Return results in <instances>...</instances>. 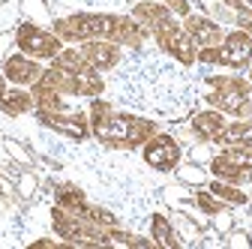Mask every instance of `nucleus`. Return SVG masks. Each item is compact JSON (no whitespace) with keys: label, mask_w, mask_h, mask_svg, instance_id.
Listing matches in <instances>:
<instances>
[{"label":"nucleus","mask_w":252,"mask_h":249,"mask_svg":"<svg viewBox=\"0 0 252 249\" xmlns=\"http://www.w3.org/2000/svg\"><path fill=\"white\" fill-rule=\"evenodd\" d=\"M117 24L120 21L105 18V15H81L72 21H63L60 30L66 36H102V33H117Z\"/></svg>","instance_id":"nucleus-1"},{"label":"nucleus","mask_w":252,"mask_h":249,"mask_svg":"<svg viewBox=\"0 0 252 249\" xmlns=\"http://www.w3.org/2000/svg\"><path fill=\"white\" fill-rule=\"evenodd\" d=\"M18 45H21L27 54H39V57H51V54H57V48H60L54 36L42 33V30L33 27V24H21V27H18Z\"/></svg>","instance_id":"nucleus-2"},{"label":"nucleus","mask_w":252,"mask_h":249,"mask_svg":"<svg viewBox=\"0 0 252 249\" xmlns=\"http://www.w3.org/2000/svg\"><path fill=\"white\" fill-rule=\"evenodd\" d=\"M249 54H252V42H249V36H243V33H231L228 39H225V48L219 51V54H213V51H204L201 57L204 60H222V63H231V66H240V63H246L249 60Z\"/></svg>","instance_id":"nucleus-3"},{"label":"nucleus","mask_w":252,"mask_h":249,"mask_svg":"<svg viewBox=\"0 0 252 249\" xmlns=\"http://www.w3.org/2000/svg\"><path fill=\"white\" fill-rule=\"evenodd\" d=\"M177 156H180V150H177V144H174L171 138H156V141L147 144V150H144V159H147L153 168H171V165L177 162Z\"/></svg>","instance_id":"nucleus-4"},{"label":"nucleus","mask_w":252,"mask_h":249,"mask_svg":"<svg viewBox=\"0 0 252 249\" xmlns=\"http://www.w3.org/2000/svg\"><path fill=\"white\" fill-rule=\"evenodd\" d=\"M81 54L90 60L93 66H99V69H108L114 60H117V51H114L111 45H102V42H87Z\"/></svg>","instance_id":"nucleus-5"},{"label":"nucleus","mask_w":252,"mask_h":249,"mask_svg":"<svg viewBox=\"0 0 252 249\" xmlns=\"http://www.w3.org/2000/svg\"><path fill=\"white\" fill-rule=\"evenodd\" d=\"M36 72H39V69L30 63V60H24V57H12L9 63H6V75H9L12 81H33Z\"/></svg>","instance_id":"nucleus-6"},{"label":"nucleus","mask_w":252,"mask_h":249,"mask_svg":"<svg viewBox=\"0 0 252 249\" xmlns=\"http://www.w3.org/2000/svg\"><path fill=\"white\" fill-rule=\"evenodd\" d=\"M222 126H225V120L219 117V114H198V117H195V129H198L201 135H207V138L219 135V132H222Z\"/></svg>","instance_id":"nucleus-7"},{"label":"nucleus","mask_w":252,"mask_h":249,"mask_svg":"<svg viewBox=\"0 0 252 249\" xmlns=\"http://www.w3.org/2000/svg\"><path fill=\"white\" fill-rule=\"evenodd\" d=\"M189 27H192V33L198 36V42H201V45H207V42H213V39L219 36L216 24H210V21H201V18H192V21H189Z\"/></svg>","instance_id":"nucleus-8"},{"label":"nucleus","mask_w":252,"mask_h":249,"mask_svg":"<svg viewBox=\"0 0 252 249\" xmlns=\"http://www.w3.org/2000/svg\"><path fill=\"white\" fill-rule=\"evenodd\" d=\"M42 120L48 123V126H54V129H60V132H69V135H75V138H81V135H84V126H81V123L60 120V117H51V114H42Z\"/></svg>","instance_id":"nucleus-9"},{"label":"nucleus","mask_w":252,"mask_h":249,"mask_svg":"<svg viewBox=\"0 0 252 249\" xmlns=\"http://www.w3.org/2000/svg\"><path fill=\"white\" fill-rule=\"evenodd\" d=\"M153 234H156V240H159L162 246H174L177 243L171 237V228H168V222L162 219V216H153Z\"/></svg>","instance_id":"nucleus-10"},{"label":"nucleus","mask_w":252,"mask_h":249,"mask_svg":"<svg viewBox=\"0 0 252 249\" xmlns=\"http://www.w3.org/2000/svg\"><path fill=\"white\" fill-rule=\"evenodd\" d=\"M0 102H3L9 111H24L30 105V99L24 96V93H3V99H0Z\"/></svg>","instance_id":"nucleus-11"},{"label":"nucleus","mask_w":252,"mask_h":249,"mask_svg":"<svg viewBox=\"0 0 252 249\" xmlns=\"http://www.w3.org/2000/svg\"><path fill=\"white\" fill-rule=\"evenodd\" d=\"M225 141H237V144L252 147V126H237V129H231V132L225 135Z\"/></svg>","instance_id":"nucleus-12"},{"label":"nucleus","mask_w":252,"mask_h":249,"mask_svg":"<svg viewBox=\"0 0 252 249\" xmlns=\"http://www.w3.org/2000/svg\"><path fill=\"white\" fill-rule=\"evenodd\" d=\"M213 192L219 198H225V201H234V204H243V195L237 189H231V186H222V183H213Z\"/></svg>","instance_id":"nucleus-13"},{"label":"nucleus","mask_w":252,"mask_h":249,"mask_svg":"<svg viewBox=\"0 0 252 249\" xmlns=\"http://www.w3.org/2000/svg\"><path fill=\"white\" fill-rule=\"evenodd\" d=\"M180 177H186V180H204L201 171H180Z\"/></svg>","instance_id":"nucleus-14"},{"label":"nucleus","mask_w":252,"mask_h":249,"mask_svg":"<svg viewBox=\"0 0 252 249\" xmlns=\"http://www.w3.org/2000/svg\"><path fill=\"white\" fill-rule=\"evenodd\" d=\"M231 243H234V246H249V237H246V234H234Z\"/></svg>","instance_id":"nucleus-15"},{"label":"nucleus","mask_w":252,"mask_h":249,"mask_svg":"<svg viewBox=\"0 0 252 249\" xmlns=\"http://www.w3.org/2000/svg\"><path fill=\"white\" fill-rule=\"evenodd\" d=\"M249 168H252V162H249Z\"/></svg>","instance_id":"nucleus-16"}]
</instances>
